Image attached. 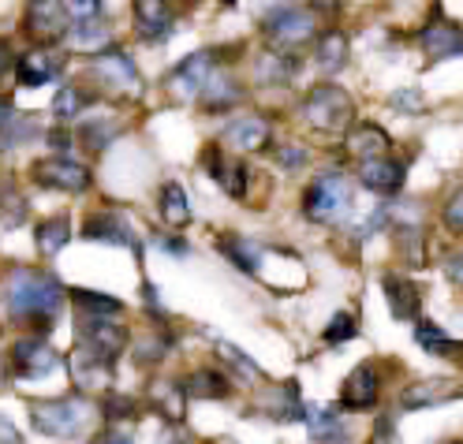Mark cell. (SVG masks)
<instances>
[{"label": "cell", "instance_id": "6da1fadb", "mask_svg": "<svg viewBox=\"0 0 463 444\" xmlns=\"http://www.w3.org/2000/svg\"><path fill=\"white\" fill-rule=\"evenodd\" d=\"M5 307L12 321L34 325L38 336L52 329L56 314L64 307V284L45 269H31V265H12L5 273Z\"/></svg>", "mask_w": 463, "mask_h": 444}, {"label": "cell", "instance_id": "7a4b0ae2", "mask_svg": "<svg viewBox=\"0 0 463 444\" xmlns=\"http://www.w3.org/2000/svg\"><path fill=\"white\" fill-rule=\"evenodd\" d=\"M98 419V407L86 400L82 392L71 396H52V400H34L31 403V426L42 437H56V440H71L90 433Z\"/></svg>", "mask_w": 463, "mask_h": 444}, {"label": "cell", "instance_id": "3957f363", "mask_svg": "<svg viewBox=\"0 0 463 444\" xmlns=\"http://www.w3.org/2000/svg\"><path fill=\"white\" fill-rule=\"evenodd\" d=\"M303 120L314 131L340 135L355 124V101L347 90H340V86H314L303 98Z\"/></svg>", "mask_w": 463, "mask_h": 444}, {"label": "cell", "instance_id": "277c9868", "mask_svg": "<svg viewBox=\"0 0 463 444\" xmlns=\"http://www.w3.org/2000/svg\"><path fill=\"white\" fill-rule=\"evenodd\" d=\"M262 31H266V38L273 42L277 52L292 56L296 49H303L317 38V15L310 8H299V5H277L262 19Z\"/></svg>", "mask_w": 463, "mask_h": 444}, {"label": "cell", "instance_id": "5b68a950", "mask_svg": "<svg viewBox=\"0 0 463 444\" xmlns=\"http://www.w3.org/2000/svg\"><path fill=\"white\" fill-rule=\"evenodd\" d=\"M352 210V187L340 172H326L303 191V217L314 224H333Z\"/></svg>", "mask_w": 463, "mask_h": 444}, {"label": "cell", "instance_id": "8992f818", "mask_svg": "<svg viewBox=\"0 0 463 444\" xmlns=\"http://www.w3.org/2000/svg\"><path fill=\"white\" fill-rule=\"evenodd\" d=\"M31 180L38 187H49V191L82 194V191H90L94 175H90V168L71 161V157H42V161L31 165Z\"/></svg>", "mask_w": 463, "mask_h": 444}, {"label": "cell", "instance_id": "52a82bcc", "mask_svg": "<svg viewBox=\"0 0 463 444\" xmlns=\"http://www.w3.org/2000/svg\"><path fill=\"white\" fill-rule=\"evenodd\" d=\"M8 363H12V373L19 381H42L52 370H61V354H56L42 336H19L12 344Z\"/></svg>", "mask_w": 463, "mask_h": 444}, {"label": "cell", "instance_id": "ba28073f", "mask_svg": "<svg viewBox=\"0 0 463 444\" xmlns=\"http://www.w3.org/2000/svg\"><path fill=\"white\" fill-rule=\"evenodd\" d=\"M79 347H86L90 354L116 366V359H120L124 347H128V329L112 317H82L79 321Z\"/></svg>", "mask_w": 463, "mask_h": 444}, {"label": "cell", "instance_id": "9c48e42d", "mask_svg": "<svg viewBox=\"0 0 463 444\" xmlns=\"http://www.w3.org/2000/svg\"><path fill=\"white\" fill-rule=\"evenodd\" d=\"M217 71V52L213 49H202V52H191L184 64H176V71L168 75V90L172 98H180V101H194L202 90H206V82L213 79Z\"/></svg>", "mask_w": 463, "mask_h": 444}, {"label": "cell", "instance_id": "30bf717a", "mask_svg": "<svg viewBox=\"0 0 463 444\" xmlns=\"http://www.w3.org/2000/svg\"><path fill=\"white\" fill-rule=\"evenodd\" d=\"M23 31L31 34L42 49L56 45L68 34V12H64V0H31L23 15Z\"/></svg>", "mask_w": 463, "mask_h": 444}, {"label": "cell", "instance_id": "8fae6325", "mask_svg": "<svg viewBox=\"0 0 463 444\" xmlns=\"http://www.w3.org/2000/svg\"><path fill=\"white\" fill-rule=\"evenodd\" d=\"M90 71L116 94H138L142 90L138 86V68H135V61L124 49H98Z\"/></svg>", "mask_w": 463, "mask_h": 444}, {"label": "cell", "instance_id": "7c38bea8", "mask_svg": "<svg viewBox=\"0 0 463 444\" xmlns=\"http://www.w3.org/2000/svg\"><path fill=\"white\" fill-rule=\"evenodd\" d=\"M382 400V373L373 363H359L340 384V411H370Z\"/></svg>", "mask_w": 463, "mask_h": 444}, {"label": "cell", "instance_id": "4fadbf2b", "mask_svg": "<svg viewBox=\"0 0 463 444\" xmlns=\"http://www.w3.org/2000/svg\"><path fill=\"white\" fill-rule=\"evenodd\" d=\"M463 396V384L456 377H430V381H415L400 392V411H430Z\"/></svg>", "mask_w": 463, "mask_h": 444}, {"label": "cell", "instance_id": "5bb4252c", "mask_svg": "<svg viewBox=\"0 0 463 444\" xmlns=\"http://www.w3.org/2000/svg\"><path fill=\"white\" fill-rule=\"evenodd\" d=\"M82 235H86V240H94V243H109V247H138L131 221L124 213H116V210L90 213L82 221Z\"/></svg>", "mask_w": 463, "mask_h": 444}, {"label": "cell", "instance_id": "9a60e30c", "mask_svg": "<svg viewBox=\"0 0 463 444\" xmlns=\"http://www.w3.org/2000/svg\"><path fill=\"white\" fill-rule=\"evenodd\" d=\"M64 71V52L56 49H31L15 61V82L19 86H45L56 82V75Z\"/></svg>", "mask_w": 463, "mask_h": 444}, {"label": "cell", "instance_id": "2e32d148", "mask_svg": "<svg viewBox=\"0 0 463 444\" xmlns=\"http://www.w3.org/2000/svg\"><path fill=\"white\" fill-rule=\"evenodd\" d=\"M389 131L378 128V124H352L344 135V154L352 157V161H373V157H389Z\"/></svg>", "mask_w": 463, "mask_h": 444}, {"label": "cell", "instance_id": "e0dca14e", "mask_svg": "<svg viewBox=\"0 0 463 444\" xmlns=\"http://www.w3.org/2000/svg\"><path fill=\"white\" fill-rule=\"evenodd\" d=\"M419 45L430 61H452V56H463V26L452 19H433L426 31L419 34Z\"/></svg>", "mask_w": 463, "mask_h": 444}, {"label": "cell", "instance_id": "ac0fdd59", "mask_svg": "<svg viewBox=\"0 0 463 444\" xmlns=\"http://www.w3.org/2000/svg\"><path fill=\"white\" fill-rule=\"evenodd\" d=\"M221 142H228L232 150H240V154H262L273 142V128H269L266 116H243V120L228 124Z\"/></svg>", "mask_w": 463, "mask_h": 444}, {"label": "cell", "instance_id": "d6986e66", "mask_svg": "<svg viewBox=\"0 0 463 444\" xmlns=\"http://www.w3.org/2000/svg\"><path fill=\"white\" fill-rule=\"evenodd\" d=\"M382 288H385V303H389V310H392L396 321H415L422 314V295H419V288L408 277L385 273L382 277Z\"/></svg>", "mask_w": 463, "mask_h": 444}, {"label": "cell", "instance_id": "ffe728a7", "mask_svg": "<svg viewBox=\"0 0 463 444\" xmlns=\"http://www.w3.org/2000/svg\"><path fill=\"white\" fill-rule=\"evenodd\" d=\"M135 31L146 42H165L172 34V8L168 0H135Z\"/></svg>", "mask_w": 463, "mask_h": 444}, {"label": "cell", "instance_id": "44dd1931", "mask_svg": "<svg viewBox=\"0 0 463 444\" xmlns=\"http://www.w3.org/2000/svg\"><path fill=\"white\" fill-rule=\"evenodd\" d=\"M303 422L310 430V440L317 444H347V426L336 407H326V403L303 407Z\"/></svg>", "mask_w": 463, "mask_h": 444}, {"label": "cell", "instance_id": "7402d4cb", "mask_svg": "<svg viewBox=\"0 0 463 444\" xmlns=\"http://www.w3.org/2000/svg\"><path fill=\"white\" fill-rule=\"evenodd\" d=\"M403 165L392 161V157H373V161H363L359 165V184L373 194H396L403 187Z\"/></svg>", "mask_w": 463, "mask_h": 444}, {"label": "cell", "instance_id": "603a6c76", "mask_svg": "<svg viewBox=\"0 0 463 444\" xmlns=\"http://www.w3.org/2000/svg\"><path fill=\"white\" fill-rule=\"evenodd\" d=\"M184 400H224L232 396V381L221 370H194L191 377L180 381Z\"/></svg>", "mask_w": 463, "mask_h": 444}, {"label": "cell", "instance_id": "cb8c5ba5", "mask_svg": "<svg viewBox=\"0 0 463 444\" xmlns=\"http://www.w3.org/2000/svg\"><path fill=\"white\" fill-rule=\"evenodd\" d=\"M217 250H221L232 265H236V269H243V273H258V269H262V247L250 243V240H243V235H236V231L221 235Z\"/></svg>", "mask_w": 463, "mask_h": 444}, {"label": "cell", "instance_id": "d4e9b609", "mask_svg": "<svg viewBox=\"0 0 463 444\" xmlns=\"http://www.w3.org/2000/svg\"><path fill=\"white\" fill-rule=\"evenodd\" d=\"M157 210H161V221L168 224V228H187L191 224V198H187V191L180 187V184H165L161 187V194H157Z\"/></svg>", "mask_w": 463, "mask_h": 444}, {"label": "cell", "instance_id": "484cf974", "mask_svg": "<svg viewBox=\"0 0 463 444\" xmlns=\"http://www.w3.org/2000/svg\"><path fill=\"white\" fill-rule=\"evenodd\" d=\"M415 340H419V347L426 354H438V359H459L463 354V344L452 340L441 325H433V321H419L415 325Z\"/></svg>", "mask_w": 463, "mask_h": 444}, {"label": "cell", "instance_id": "4316f807", "mask_svg": "<svg viewBox=\"0 0 463 444\" xmlns=\"http://www.w3.org/2000/svg\"><path fill=\"white\" fill-rule=\"evenodd\" d=\"M68 295H71L79 317H120L124 314V303L112 299V295H101V291H90V288H71Z\"/></svg>", "mask_w": 463, "mask_h": 444}, {"label": "cell", "instance_id": "83f0119b", "mask_svg": "<svg viewBox=\"0 0 463 444\" xmlns=\"http://www.w3.org/2000/svg\"><path fill=\"white\" fill-rule=\"evenodd\" d=\"M292 75H296V56L277 52V49L262 52L254 64V79L266 86H284V82H292Z\"/></svg>", "mask_w": 463, "mask_h": 444}, {"label": "cell", "instance_id": "f1b7e54d", "mask_svg": "<svg viewBox=\"0 0 463 444\" xmlns=\"http://www.w3.org/2000/svg\"><path fill=\"white\" fill-rule=\"evenodd\" d=\"M68 240H71V221L64 213H56V217H49V221H42L34 228V243H38V250L45 258H56L68 247Z\"/></svg>", "mask_w": 463, "mask_h": 444}, {"label": "cell", "instance_id": "f546056e", "mask_svg": "<svg viewBox=\"0 0 463 444\" xmlns=\"http://www.w3.org/2000/svg\"><path fill=\"white\" fill-rule=\"evenodd\" d=\"M314 61L322 64L326 71H333V68H340L347 61V34L340 31V26H333V31L314 38Z\"/></svg>", "mask_w": 463, "mask_h": 444}, {"label": "cell", "instance_id": "4dcf8cb0", "mask_svg": "<svg viewBox=\"0 0 463 444\" xmlns=\"http://www.w3.org/2000/svg\"><path fill=\"white\" fill-rule=\"evenodd\" d=\"M202 98V105H206V112H228L232 105H240V98H243V90H240V82H232V79H210L206 82V90L198 94Z\"/></svg>", "mask_w": 463, "mask_h": 444}, {"label": "cell", "instance_id": "1f68e13d", "mask_svg": "<svg viewBox=\"0 0 463 444\" xmlns=\"http://www.w3.org/2000/svg\"><path fill=\"white\" fill-rule=\"evenodd\" d=\"M86 101H90V98H86L82 86L64 82L61 90H56V98H52V116H56L61 124H64V120H75V116L86 109Z\"/></svg>", "mask_w": 463, "mask_h": 444}, {"label": "cell", "instance_id": "d6a6232c", "mask_svg": "<svg viewBox=\"0 0 463 444\" xmlns=\"http://www.w3.org/2000/svg\"><path fill=\"white\" fill-rule=\"evenodd\" d=\"M42 135L38 120L34 116H23V112H12V120L5 124V131H0V150H15V146H23L26 138Z\"/></svg>", "mask_w": 463, "mask_h": 444}, {"label": "cell", "instance_id": "836d02e7", "mask_svg": "<svg viewBox=\"0 0 463 444\" xmlns=\"http://www.w3.org/2000/svg\"><path fill=\"white\" fill-rule=\"evenodd\" d=\"M23 221H26V198L8 180L5 187H0V224H5V228H19Z\"/></svg>", "mask_w": 463, "mask_h": 444}, {"label": "cell", "instance_id": "e575fe53", "mask_svg": "<svg viewBox=\"0 0 463 444\" xmlns=\"http://www.w3.org/2000/svg\"><path fill=\"white\" fill-rule=\"evenodd\" d=\"M217 354H221V359L232 366V370H236V373H243V377H250V381H266V373H262V366H258L254 359H250V354H243L236 344H217Z\"/></svg>", "mask_w": 463, "mask_h": 444}, {"label": "cell", "instance_id": "d590c367", "mask_svg": "<svg viewBox=\"0 0 463 444\" xmlns=\"http://www.w3.org/2000/svg\"><path fill=\"white\" fill-rule=\"evenodd\" d=\"M355 336H359V325H355L352 314H333V321L326 325V333H322V340H326L329 347L347 344V340H355Z\"/></svg>", "mask_w": 463, "mask_h": 444}, {"label": "cell", "instance_id": "8d00e7d4", "mask_svg": "<svg viewBox=\"0 0 463 444\" xmlns=\"http://www.w3.org/2000/svg\"><path fill=\"white\" fill-rule=\"evenodd\" d=\"M64 12L75 23H90V19H101L105 0H64Z\"/></svg>", "mask_w": 463, "mask_h": 444}, {"label": "cell", "instance_id": "74e56055", "mask_svg": "<svg viewBox=\"0 0 463 444\" xmlns=\"http://www.w3.org/2000/svg\"><path fill=\"white\" fill-rule=\"evenodd\" d=\"M370 444H403L392 414H378V422H373V433H370Z\"/></svg>", "mask_w": 463, "mask_h": 444}, {"label": "cell", "instance_id": "f35d334b", "mask_svg": "<svg viewBox=\"0 0 463 444\" xmlns=\"http://www.w3.org/2000/svg\"><path fill=\"white\" fill-rule=\"evenodd\" d=\"M105 38H109V31H105V23H101V19L75 23V42H79V45H101Z\"/></svg>", "mask_w": 463, "mask_h": 444}, {"label": "cell", "instance_id": "ab89813d", "mask_svg": "<svg viewBox=\"0 0 463 444\" xmlns=\"http://www.w3.org/2000/svg\"><path fill=\"white\" fill-rule=\"evenodd\" d=\"M165 354H168V336H165V333H157L154 340H146V344L138 347V354H135V359H138L142 366H150V363L165 359Z\"/></svg>", "mask_w": 463, "mask_h": 444}, {"label": "cell", "instance_id": "60d3db41", "mask_svg": "<svg viewBox=\"0 0 463 444\" xmlns=\"http://www.w3.org/2000/svg\"><path fill=\"white\" fill-rule=\"evenodd\" d=\"M445 228L449 231H463V187H456L452 198L445 202Z\"/></svg>", "mask_w": 463, "mask_h": 444}, {"label": "cell", "instance_id": "b9f144b4", "mask_svg": "<svg viewBox=\"0 0 463 444\" xmlns=\"http://www.w3.org/2000/svg\"><path fill=\"white\" fill-rule=\"evenodd\" d=\"M116 131H120V124H90L86 128V146H90V150H105Z\"/></svg>", "mask_w": 463, "mask_h": 444}, {"label": "cell", "instance_id": "7bdbcfd3", "mask_svg": "<svg viewBox=\"0 0 463 444\" xmlns=\"http://www.w3.org/2000/svg\"><path fill=\"white\" fill-rule=\"evenodd\" d=\"M45 138L52 146V157H68V150H71V131L68 128H52Z\"/></svg>", "mask_w": 463, "mask_h": 444}, {"label": "cell", "instance_id": "ee69618b", "mask_svg": "<svg viewBox=\"0 0 463 444\" xmlns=\"http://www.w3.org/2000/svg\"><path fill=\"white\" fill-rule=\"evenodd\" d=\"M392 105H396V109H408L411 116H419V112L426 109V101H422L419 90H400V94H392Z\"/></svg>", "mask_w": 463, "mask_h": 444}, {"label": "cell", "instance_id": "f6af8a7d", "mask_svg": "<svg viewBox=\"0 0 463 444\" xmlns=\"http://www.w3.org/2000/svg\"><path fill=\"white\" fill-rule=\"evenodd\" d=\"M445 273H449V280L456 288H463V254H449L445 258Z\"/></svg>", "mask_w": 463, "mask_h": 444}, {"label": "cell", "instance_id": "bcb514c9", "mask_svg": "<svg viewBox=\"0 0 463 444\" xmlns=\"http://www.w3.org/2000/svg\"><path fill=\"white\" fill-rule=\"evenodd\" d=\"M277 161L284 168H299L303 165V150H299V146H284V150H277Z\"/></svg>", "mask_w": 463, "mask_h": 444}, {"label": "cell", "instance_id": "7dc6e473", "mask_svg": "<svg viewBox=\"0 0 463 444\" xmlns=\"http://www.w3.org/2000/svg\"><path fill=\"white\" fill-rule=\"evenodd\" d=\"M0 444H19V433L12 430L8 419H0Z\"/></svg>", "mask_w": 463, "mask_h": 444}, {"label": "cell", "instance_id": "c3c4849f", "mask_svg": "<svg viewBox=\"0 0 463 444\" xmlns=\"http://www.w3.org/2000/svg\"><path fill=\"white\" fill-rule=\"evenodd\" d=\"M161 247H165L168 254H180V258L187 254V243H184V240H161Z\"/></svg>", "mask_w": 463, "mask_h": 444}, {"label": "cell", "instance_id": "681fc988", "mask_svg": "<svg viewBox=\"0 0 463 444\" xmlns=\"http://www.w3.org/2000/svg\"><path fill=\"white\" fill-rule=\"evenodd\" d=\"M12 64V45L5 42V38H0V75H5V68Z\"/></svg>", "mask_w": 463, "mask_h": 444}, {"label": "cell", "instance_id": "f907efd6", "mask_svg": "<svg viewBox=\"0 0 463 444\" xmlns=\"http://www.w3.org/2000/svg\"><path fill=\"white\" fill-rule=\"evenodd\" d=\"M12 112H15L12 101H8V98H0V131H5V124L12 120Z\"/></svg>", "mask_w": 463, "mask_h": 444}, {"label": "cell", "instance_id": "816d5d0a", "mask_svg": "<svg viewBox=\"0 0 463 444\" xmlns=\"http://www.w3.org/2000/svg\"><path fill=\"white\" fill-rule=\"evenodd\" d=\"M329 5H336V0H329Z\"/></svg>", "mask_w": 463, "mask_h": 444}]
</instances>
